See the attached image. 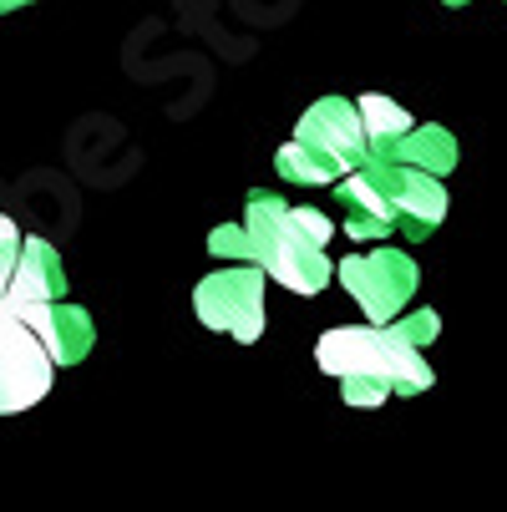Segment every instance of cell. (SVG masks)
Returning <instances> with one entry per match:
<instances>
[{
    "mask_svg": "<svg viewBox=\"0 0 507 512\" xmlns=\"http://www.w3.org/2000/svg\"><path fill=\"white\" fill-rule=\"evenodd\" d=\"M320 371L335 376L345 406H386V396H421L431 391V365L426 350L401 340L391 325H335L315 345Z\"/></svg>",
    "mask_w": 507,
    "mask_h": 512,
    "instance_id": "obj_1",
    "label": "cell"
},
{
    "mask_svg": "<svg viewBox=\"0 0 507 512\" xmlns=\"http://www.w3.org/2000/svg\"><path fill=\"white\" fill-rule=\"evenodd\" d=\"M244 229H249L254 264L274 284L295 289V295H320V289L335 279V264L325 254L330 239H335V224L320 208H295L279 193L254 188L249 203H244Z\"/></svg>",
    "mask_w": 507,
    "mask_h": 512,
    "instance_id": "obj_2",
    "label": "cell"
},
{
    "mask_svg": "<svg viewBox=\"0 0 507 512\" xmlns=\"http://www.w3.org/2000/svg\"><path fill=\"white\" fill-rule=\"evenodd\" d=\"M264 284L269 274L244 259V264H224L213 269L208 279H198L193 289V315L219 330V335H234L239 345H254L264 335Z\"/></svg>",
    "mask_w": 507,
    "mask_h": 512,
    "instance_id": "obj_3",
    "label": "cell"
},
{
    "mask_svg": "<svg viewBox=\"0 0 507 512\" xmlns=\"http://www.w3.org/2000/svg\"><path fill=\"white\" fill-rule=\"evenodd\" d=\"M335 279L345 284V295L360 305V315H366L371 325H386V320H396L411 305L416 284H421V269H416L411 254L381 244L371 254H350L335 269Z\"/></svg>",
    "mask_w": 507,
    "mask_h": 512,
    "instance_id": "obj_4",
    "label": "cell"
},
{
    "mask_svg": "<svg viewBox=\"0 0 507 512\" xmlns=\"http://www.w3.org/2000/svg\"><path fill=\"white\" fill-rule=\"evenodd\" d=\"M56 365L41 345V335L0 300V416L11 411H31L36 401H46Z\"/></svg>",
    "mask_w": 507,
    "mask_h": 512,
    "instance_id": "obj_5",
    "label": "cell"
},
{
    "mask_svg": "<svg viewBox=\"0 0 507 512\" xmlns=\"http://www.w3.org/2000/svg\"><path fill=\"white\" fill-rule=\"evenodd\" d=\"M295 142L315 148L340 178L366 163V132H360V107L350 97H320L315 107H305V117L295 122Z\"/></svg>",
    "mask_w": 507,
    "mask_h": 512,
    "instance_id": "obj_6",
    "label": "cell"
},
{
    "mask_svg": "<svg viewBox=\"0 0 507 512\" xmlns=\"http://www.w3.org/2000/svg\"><path fill=\"white\" fill-rule=\"evenodd\" d=\"M46 345L51 365L56 371H66V365H82L92 355V340H97V325L82 305H66V300H46V305H26L16 310Z\"/></svg>",
    "mask_w": 507,
    "mask_h": 512,
    "instance_id": "obj_7",
    "label": "cell"
},
{
    "mask_svg": "<svg viewBox=\"0 0 507 512\" xmlns=\"http://www.w3.org/2000/svg\"><path fill=\"white\" fill-rule=\"evenodd\" d=\"M391 203H396V234H406V239H431L447 224V208H452L442 178H431L421 168H406V163H396Z\"/></svg>",
    "mask_w": 507,
    "mask_h": 512,
    "instance_id": "obj_8",
    "label": "cell"
},
{
    "mask_svg": "<svg viewBox=\"0 0 507 512\" xmlns=\"http://www.w3.org/2000/svg\"><path fill=\"white\" fill-rule=\"evenodd\" d=\"M61 295H66V269H61L56 244L21 239L11 284H6V295H0V300H6L11 310H26V305H46V300H61Z\"/></svg>",
    "mask_w": 507,
    "mask_h": 512,
    "instance_id": "obj_9",
    "label": "cell"
},
{
    "mask_svg": "<svg viewBox=\"0 0 507 512\" xmlns=\"http://www.w3.org/2000/svg\"><path fill=\"white\" fill-rule=\"evenodd\" d=\"M391 158L406 163V168H421L431 178H447L457 168V137L442 122H411V132L396 142Z\"/></svg>",
    "mask_w": 507,
    "mask_h": 512,
    "instance_id": "obj_10",
    "label": "cell"
},
{
    "mask_svg": "<svg viewBox=\"0 0 507 512\" xmlns=\"http://www.w3.org/2000/svg\"><path fill=\"white\" fill-rule=\"evenodd\" d=\"M355 107H360V132H366V158H391L396 142L411 132V112L381 92L360 97Z\"/></svg>",
    "mask_w": 507,
    "mask_h": 512,
    "instance_id": "obj_11",
    "label": "cell"
},
{
    "mask_svg": "<svg viewBox=\"0 0 507 512\" xmlns=\"http://www.w3.org/2000/svg\"><path fill=\"white\" fill-rule=\"evenodd\" d=\"M274 173L284 183H305V188H325V183L340 178L315 148H305V142H284V148L274 153Z\"/></svg>",
    "mask_w": 507,
    "mask_h": 512,
    "instance_id": "obj_12",
    "label": "cell"
},
{
    "mask_svg": "<svg viewBox=\"0 0 507 512\" xmlns=\"http://www.w3.org/2000/svg\"><path fill=\"white\" fill-rule=\"evenodd\" d=\"M386 325H391V330H396L401 340L421 345V350H426L431 340L442 335V315H437V310H411V305H406V310H401L396 320H386Z\"/></svg>",
    "mask_w": 507,
    "mask_h": 512,
    "instance_id": "obj_13",
    "label": "cell"
},
{
    "mask_svg": "<svg viewBox=\"0 0 507 512\" xmlns=\"http://www.w3.org/2000/svg\"><path fill=\"white\" fill-rule=\"evenodd\" d=\"M208 254L224 259V264L254 259V254H249V229H244V218H239V224H219V229H213V234H208Z\"/></svg>",
    "mask_w": 507,
    "mask_h": 512,
    "instance_id": "obj_14",
    "label": "cell"
},
{
    "mask_svg": "<svg viewBox=\"0 0 507 512\" xmlns=\"http://www.w3.org/2000/svg\"><path fill=\"white\" fill-rule=\"evenodd\" d=\"M16 254H21V229L11 224L6 213H0V295H6L11 284V269H16Z\"/></svg>",
    "mask_w": 507,
    "mask_h": 512,
    "instance_id": "obj_15",
    "label": "cell"
},
{
    "mask_svg": "<svg viewBox=\"0 0 507 512\" xmlns=\"http://www.w3.org/2000/svg\"><path fill=\"white\" fill-rule=\"evenodd\" d=\"M21 6H31V0H0V16H11V11H21Z\"/></svg>",
    "mask_w": 507,
    "mask_h": 512,
    "instance_id": "obj_16",
    "label": "cell"
},
{
    "mask_svg": "<svg viewBox=\"0 0 507 512\" xmlns=\"http://www.w3.org/2000/svg\"><path fill=\"white\" fill-rule=\"evenodd\" d=\"M442 6H467V0H442Z\"/></svg>",
    "mask_w": 507,
    "mask_h": 512,
    "instance_id": "obj_17",
    "label": "cell"
}]
</instances>
